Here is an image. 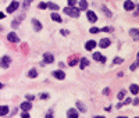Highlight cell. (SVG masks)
<instances>
[{
    "label": "cell",
    "mask_w": 139,
    "mask_h": 118,
    "mask_svg": "<svg viewBox=\"0 0 139 118\" xmlns=\"http://www.w3.org/2000/svg\"><path fill=\"white\" fill-rule=\"evenodd\" d=\"M95 118H104V117H100V115H96V117H95Z\"/></svg>",
    "instance_id": "43"
},
{
    "label": "cell",
    "mask_w": 139,
    "mask_h": 118,
    "mask_svg": "<svg viewBox=\"0 0 139 118\" xmlns=\"http://www.w3.org/2000/svg\"><path fill=\"white\" fill-rule=\"evenodd\" d=\"M89 65V60L88 58H81V61H79V67L81 68H85V67Z\"/></svg>",
    "instance_id": "18"
},
{
    "label": "cell",
    "mask_w": 139,
    "mask_h": 118,
    "mask_svg": "<svg viewBox=\"0 0 139 118\" xmlns=\"http://www.w3.org/2000/svg\"><path fill=\"white\" fill-rule=\"evenodd\" d=\"M111 45V40L110 39H107V38H104V39H102L99 42V46L102 47V49H106V47H109Z\"/></svg>",
    "instance_id": "7"
},
{
    "label": "cell",
    "mask_w": 139,
    "mask_h": 118,
    "mask_svg": "<svg viewBox=\"0 0 139 118\" xmlns=\"http://www.w3.org/2000/svg\"><path fill=\"white\" fill-rule=\"evenodd\" d=\"M21 118H31V117H29V114H28V113H25V111H24V114L21 115Z\"/></svg>",
    "instance_id": "37"
},
{
    "label": "cell",
    "mask_w": 139,
    "mask_h": 118,
    "mask_svg": "<svg viewBox=\"0 0 139 118\" xmlns=\"http://www.w3.org/2000/svg\"><path fill=\"white\" fill-rule=\"evenodd\" d=\"M86 15H88V20H89L90 22H96V21H97L96 13H93V11H88V13H86Z\"/></svg>",
    "instance_id": "11"
},
{
    "label": "cell",
    "mask_w": 139,
    "mask_h": 118,
    "mask_svg": "<svg viewBox=\"0 0 139 118\" xmlns=\"http://www.w3.org/2000/svg\"><path fill=\"white\" fill-rule=\"evenodd\" d=\"M53 61H54L53 54H50V53H45V54H43V63L45 64H52Z\"/></svg>",
    "instance_id": "5"
},
{
    "label": "cell",
    "mask_w": 139,
    "mask_h": 118,
    "mask_svg": "<svg viewBox=\"0 0 139 118\" xmlns=\"http://www.w3.org/2000/svg\"><path fill=\"white\" fill-rule=\"evenodd\" d=\"M76 107H78V110H81L82 113H85V111H86V108H85V106L82 104L81 102H76Z\"/></svg>",
    "instance_id": "26"
},
{
    "label": "cell",
    "mask_w": 139,
    "mask_h": 118,
    "mask_svg": "<svg viewBox=\"0 0 139 118\" xmlns=\"http://www.w3.org/2000/svg\"><path fill=\"white\" fill-rule=\"evenodd\" d=\"M122 106H124V103H118V104H117V108H121Z\"/></svg>",
    "instance_id": "42"
},
{
    "label": "cell",
    "mask_w": 139,
    "mask_h": 118,
    "mask_svg": "<svg viewBox=\"0 0 139 118\" xmlns=\"http://www.w3.org/2000/svg\"><path fill=\"white\" fill-rule=\"evenodd\" d=\"M64 13L70 17H74V18H78L79 17V10L76 7H66L64 8Z\"/></svg>",
    "instance_id": "1"
},
{
    "label": "cell",
    "mask_w": 139,
    "mask_h": 118,
    "mask_svg": "<svg viewBox=\"0 0 139 118\" xmlns=\"http://www.w3.org/2000/svg\"><path fill=\"white\" fill-rule=\"evenodd\" d=\"M10 63H11V58L8 56H4V57L0 58V67L2 68H8L10 67Z\"/></svg>",
    "instance_id": "2"
},
{
    "label": "cell",
    "mask_w": 139,
    "mask_h": 118,
    "mask_svg": "<svg viewBox=\"0 0 139 118\" xmlns=\"http://www.w3.org/2000/svg\"><path fill=\"white\" fill-rule=\"evenodd\" d=\"M113 63H114V64H122V63H124V58H121V57H116V58L113 60Z\"/></svg>",
    "instance_id": "27"
},
{
    "label": "cell",
    "mask_w": 139,
    "mask_h": 118,
    "mask_svg": "<svg viewBox=\"0 0 139 118\" xmlns=\"http://www.w3.org/2000/svg\"><path fill=\"white\" fill-rule=\"evenodd\" d=\"M129 35L134 38V40H138V38H139V31H138V28H132L131 31H129Z\"/></svg>",
    "instance_id": "13"
},
{
    "label": "cell",
    "mask_w": 139,
    "mask_h": 118,
    "mask_svg": "<svg viewBox=\"0 0 139 118\" xmlns=\"http://www.w3.org/2000/svg\"><path fill=\"white\" fill-rule=\"evenodd\" d=\"M131 92L134 96H138V93H139V88H138V85H131Z\"/></svg>",
    "instance_id": "22"
},
{
    "label": "cell",
    "mask_w": 139,
    "mask_h": 118,
    "mask_svg": "<svg viewBox=\"0 0 139 118\" xmlns=\"http://www.w3.org/2000/svg\"><path fill=\"white\" fill-rule=\"evenodd\" d=\"M102 11H103V13L106 14V17H109V18H110V17H111V11L109 10V8L106 7V6H103V7H102Z\"/></svg>",
    "instance_id": "24"
},
{
    "label": "cell",
    "mask_w": 139,
    "mask_h": 118,
    "mask_svg": "<svg viewBox=\"0 0 139 118\" xmlns=\"http://www.w3.org/2000/svg\"><path fill=\"white\" fill-rule=\"evenodd\" d=\"M102 31H103V32H111V31H113V28H111V26H104Z\"/></svg>",
    "instance_id": "30"
},
{
    "label": "cell",
    "mask_w": 139,
    "mask_h": 118,
    "mask_svg": "<svg viewBox=\"0 0 139 118\" xmlns=\"http://www.w3.org/2000/svg\"><path fill=\"white\" fill-rule=\"evenodd\" d=\"M28 76H29V78H36V76H38V71L35 70V68H32V70L28 72Z\"/></svg>",
    "instance_id": "23"
},
{
    "label": "cell",
    "mask_w": 139,
    "mask_h": 118,
    "mask_svg": "<svg viewBox=\"0 0 139 118\" xmlns=\"http://www.w3.org/2000/svg\"><path fill=\"white\" fill-rule=\"evenodd\" d=\"M134 7H135V4H134V2H131V0H127V2L124 3V8H125L127 11L134 10Z\"/></svg>",
    "instance_id": "9"
},
{
    "label": "cell",
    "mask_w": 139,
    "mask_h": 118,
    "mask_svg": "<svg viewBox=\"0 0 139 118\" xmlns=\"http://www.w3.org/2000/svg\"><path fill=\"white\" fill-rule=\"evenodd\" d=\"M21 108L24 111H25V113H28L29 110H31L32 108V104H31V102H24L22 104H21Z\"/></svg>",
    "instance_id": "12"
},
{
    "label": "cell",
    "mask_w": 139,
    "mask_h": 118,
    "mask_svg": "<svg viewBox=\"0 0 139 118\" xmlns=\"http://www.w3.org/2000/svg\"><path fill=\"white\" fill-rule=\"evenodd\" d=\"M136 118H139V117H136Z\"/></svg>",
    "instance_id": "46"
},
{
    "label": "cell",
    "mask_w": 139,
    "mask_h": 118,
    "mask_svg": "<svg viewBox=\"0 0 139 118\" xmlns=\"http://www.w3.org/2000/svg\"><path fill=\"white\" fill-rule=\"evenodd\" d=\"M34 99H35V96H32V94H26V100H28V102H32Z\"/></svg>",
    "instance_id": "35"
},
{
    "label": "cell",
    "mask_w": 139,
    "mask_h": 118,
    "mask_svg": "<svg viewBox=\"0 0 139 118\" xmlns=\"http://www.w3.org/2000/svg\"><path fill=\"white\" fill-rule=\"evenodd\" d=\"M32 3V0H24V3H22V6H24V8H28L29 7V4Z\"/></svg>",
    "instance_id": "28"
},
{
    "label": "cell",
    "mask_w": 139,
    "mask_h": 118,
    "mask_svg": "<svg viewBox=\"0 0 139 118\" xmlns=\"http://www.w3.org/2000/svg\"><path fill=\"white\" fill-rule=\"evenodd\" d=\"M38 7H39L40 8V10H45V8H46V3H39V6H38Z\"/></svg>",
    "instance_id": "31"
},
{
    "label": "cell",
    "mask_w": 139,
    "mask_h": 118,
    "mask_svg": "<svg viewBox=\"0 0 139 118\" xmlns=\"http://www.w3.org/2000/svg\"><path fill=\"white\" fill-rule=\"evenodd\" d=\"M22 18H24V15H20L18 18L16 20V21H13V22H11V26H13V28H17V26H18V24L22 21Z\"/></svg>",
    "instance_id": "20"
},
{
    "label": "cell",
    "mask_w": 139,
    "mask_h": 118,
    "mask_svg": "<svg viewBox=\"0 0 139 118\" xmlns=\"http://www.w3.org/2000/svg\"><path fill=\"white\" fill-rule=\"evenodd\" d=\"M93 60H96V61H102V63H104V61H106V57H104V56H102L100 53H95V54H93Z\"/></svg>",
    "instance_id": "15"
},
{
    "label": "cell",
    "mask_w": 139,
    "mask_h": 118,
    "mask_svg": "<svg viewBox=\"0 0 139 118\" xmlns=\"http://www.w3.org/2000/svg\"><path fill=\"white\" fill-rule=\"evenodd\" d=\"M76 63H78V61H76V60H75V58H72V60H71V61H70V65H71V67H74V65H75V64H76Z\"/></svg>",
    "instance_id": "36"
},
{
    "label": "cell",
    "mask_w": 139,
    "mask_h": 118,
    "mask_svg": "<svg viewBox=\"0 0 139 118\" xmlns=\"http://www.w3.org/2000/svg\"><path fill=\"white\" fill-rule=\"evenodd\" d=\"M2 88H3V83H2V82H0V89H2Z\"/></svg>",
    "instance_id": "44"
},
{
    "label": "cell",
    "mask_w": 139,
    "mask_h": 118,
    "mask_svg": "<svg viewBox=\"0 0 139 118\" xmlns=\"http://www.w3.org/2000/svg\"><path fill=\"white\" fill-rule=\"evenodd\" d=\"M99 31H100L99 28H96V26H93V28L90 29V33H97V32H99Z\"/></svg>",
    "instance_id": "32"
},
{
    "label": "cell",
    "mask_w": 139,
    "mask_h": 118,
    "mask_svg": "<svg viewBox=\"0 0 139 118\" xmlns=\"http://www.w3.org/2000/svg\"><path fill=\"white\" fill-rule=\"evenodd\" d=\"M67 114H68V118H78V113H76V110H74V108H70V110L67 111Z\"/></svg>",
    "instance_id": "17"
},
{
    "label": "cell",
    "mask_w": 139,
    "mask_h": 118,
    "mask_svg": "<svg viewBox=\"0 0 139 118\" xmlns=\"http://www.w3.org/2000/svg\"><path fill=\"white\" fill-rule=\"evenodd\" d=\"M53 76L57 78V79H60V81H63V79L66 78V74H64V71H61V70H56V71H53Z\"/></svg>",
    "instance_id": "6"
},
{
    "label": "cell",
    "mask_w": 139,
    "mask_h": 118,
    "mask_svg": "<svg viewBox=\"0 0 139 118\" xmlns=\"http://www.w3.org/2000/svg\"><path fill=\"white\" fill-rule=\"evenodd\" d=\"M3 18H6V14H3V13H0V20H3Z\"/></svg>",
    "instance_id": "41"
},
{
    "label": "cell",
    "mask_w": 139,
    "mask_h": 118,
    "mask_svg": "<svg viewBox=\"0 0 139 118\" xmlns=\"http://www.w3.org/2000/svg\"><path fill=\"white\" fill-rule=\"evenodd\" d=\"M125 96H127V90H125V89L120 90V93L117 94V97H118V99H120V100H122V99H124V97H125Z\"/></svg>",
    "instance_id": "25"
},
{
    "label": "cell",
    "mask_w": 139,
    "mask_h": 118,
    "mask_svg": "<svg viewBox=\"0 0 139 118\" xmlns=\"http://www.w3.org/2000/svg\"><path fill=\"white\" fill-rule=\"evenodd\" d=\"M8 113V107L7 106H0V115H6V114Z\"/></svg>",
    "instance_id": "21"
},
{
    "label": "cell",
    "mask_w": 139,
    "mask_h": 118,
    "mask_svg": "<svg viewBox=\"0 0 139 118\" xmlns=\"http://www.w3.org/2000/svg\"><path fill=\"white\" fill-rule=\"evenodd\" d=\"M32 25H34V28L36 29V31H40V29H42V24L38 21L36 18H32Z\"/></svg>",
    "instance_id": "16"
},
{
    "label": "cell",
    "mask_w": 139,
    "mask_h": 118,
    "mask_svg": "<svg viewBox=\"0 0 139 118\" xmlns=\"http://www.w3.org/2000/svg\"><path fill=\"white\" fill-rule=\"evenodd\" d=\"M40 99H42V100L49 99V94H47V93H42V94H40Z\"/></svg>",
    "instance_id": "33"
},
{
    "label": "cell",
    "mask_w": 139,
    "mask_h": 118,
    "mask_svg": "<svg viewBox=\"0 0 139 118\" xmlns=\"http://www.w3.org/2000/svg\"><path fill=\"white\" fill-rule=\"evenodd\" d=\"M46 8H50V10H53V11H57L58 10V4L52 3V2H47L46 3Z\"/></svg>",
    "instance_id": "14"
},
{
    "label": "cell",
    "mask_w": 139,
    "mask_h": 118,
    "mask_svg": "<svg viewBox=\"0 0 139 118\" xmlns=\"http://www.w3.org/2000/svg\"><path fill=\"white\" fill-rule=\"evenodd\" d=\"M78 6H79V7H76V8H78V10H81V11L88 10V2H86V0H79Z\"/></svg>",
    "instance_id": "8"
},
{
    "label": "cell",
    "mask_w": 139,
    "mask_h": 118,
    "mask_svg": "<svg viewBox=\"0 0 139 118\" xmlns=\"http://www.w3.org/2000/svg\"><path fill=\"white\" fill-rule=\"evenodd\" d=\"M138 103H139V100H138V97H135V100H134V104H135V106H138Z\"/></svg>",
    "instance_id": "40"
},
{
    "label": "cell",
    "mask_w": 139,
    "mask_h": 118,
    "mask_svg": "<svg viewBox=\"0 0 139 118\" xmlns=\"http://www.w3.org/2000/svg\"><path fill=\"white\" fill-rule=\"evenodd\" d=\"M18 6H20V3L17 2V0H14V2H11L10 3V6L7 7V13H14V11L18 8Z\"/></svg>",
    "instance_id": "4"
},
{
    "label": "cell",
    "mask_w": 139,
    "mask_h": 118,
    "mask_svg": "<svg viewBox=\"0 0 139 118\" xmlns=\"http://www.w3.org/2000/svg\"><path fill=\"white\" fill-rule=\"evenodd\" d=\"M50 17H52V20H53V21H56V22H61V21H63V18H61L57 13H53Z\"/></svg>",
    "instance_id": "19"
},
{
    "label": "cell",
    "mask_w": 139,
    "mask_h": 118,
    "mask_svg": "<svg viewBox=\"0 0 139 118\" xmlns=\"http://www.w3.org/2000/svg\"><path fill=\"white\" fill-rule=\"evenodd\" d=\"M61 33H63V35H68V31H66V29H61Z\"/></svg>",
    "instance_id": "39"
},
{
    "label": "cell",
    "mask_w": 139,
    "mask_h": 118,
    "mask_svg": "<svg viewBox=\"0 0 139 118\" xmlns=\"http://www.w3.org/2000/svg\"><path fill=\"white\" fill-rule=\"evenodd\" d=\"M67 3H68V6H71V7H74V6L76 4V2H75V0H68Z\"/></svg>",
    "instance_id": "34"
},
{
    "label": "cell",
    "mask_w": 139,
    "mask_h": 118,
    "mask_svg": "<svg viewBox=\"0 0 139 118\" xmlns=\"http://www.w3.org/2000/svg\"><path fill=\"white\" fill-rule=\"evenodd\" d=\"M129 68H131V71H134V70H136V68H138V60H136V61H135V63H134V64H132V65H131V67H129Z\"/></svg>",
    "instance_id": "29"
},
{
    "label": "cell",
    "mask_w": 139,
    "mask_h": 118,
    "mask_svg": "<svg viewBox=\"0 0 139 118\" xmlns=\"http://www.w3.org/2000/svg\"><path fill=\"white\" fill-rule=\"evenodd\" d=\"M46 118H53V113L49 111V114H46Z\"/></svg>",
    "instance_id": "38"
},
{
    "label": "cell",
    "mask_w": 139,
    "mask_h": 118,
    "mask_svg": "<svg viewBox=\"0 0 139 118\" xmlns=\"http://www.w3.org/2000/svg\"><path fill=\"white\" fill-rule=\"evenodd\" d=\"M7 39H8V42H11V43H18L20 42L18 35L14 33V32H10V33L7 35Z\"/></svg>",
    "instance_id": "3"
},
{
    "label": "cell",
    "mask_w": 139,
    "mask_h": 118,
    "mask_svg": "<svg viewBox=\"0 0 139 118\" xmlns=\"http://www.w3.org/2000/svg\"><path fill=\"white\" fill-rule=\"evenodd\" d=\"M118 118H127V117H122V115H121V117H118Z\"/></svg>",
    "instance_id": "45"
},
{
    "label": "cell",
    "mask_w": 139,
    "mask_h": 118,
    "mask_svg": "<svg viewBox=\"0 0 139 118\" xmlns=\"http://www.w3.org/2000/svg\"><path fill=\"white\" fill-rule=\"evenodd\" d=\"M95 47H96V42H95V40H88L86 45H85V49L89 50V52H92Z\"/></svg>",
    "instance_id": "10"
}]
</instances>
